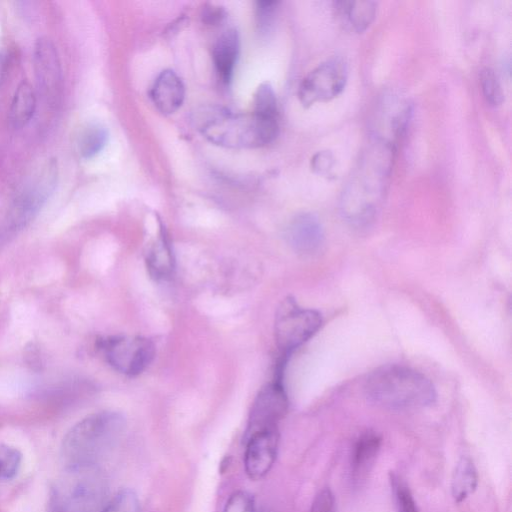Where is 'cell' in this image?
Listing matches in <instances>:
<instances>
[{
	"label": "cell",
	"mask_w": 512,
	"mask_h": 512,
	"mask_svg": "<svg viewBox=\"0 0 512 512\" xmlns=\"http://www.w3.org/2000/svg\"><path fill=\"white\" fill-rule=\"evenodd\" d=\"M394 143L375 139L359 160L341 198L343 217L356 228H365L375 219L382 203L391 171Z\"/></svg>",
	"instance_id": "cell-1"
},
{
	"label": "cell",
	"mask_w": 512,
	"mask_h": 512,
	"mask_svg": "<svg viewBox=\"0 0 512 512\" xmlns=\"http://www.w3.org/2000/svg\"><path fill=\"white\" fill-rule=\"evenodd\" d=\"M125 430V417L116 411H101L85 417L64 438V461L76 471L95 470L120 445Z\"/></svg>",
	"instance_id": "cell-2"
},
{
	"label": "cell",
	"mask_w": 512,
	"mask_h": 512,
	"mask_svg": "<svg viewBox=\"0 0 512 512\" xmlns=\"http://www.w3.org/2000/svg\"><path fill=\"white\" fill-rule=\"evenodd\" d=\"M199 132L211 143L233 149L257 148L271 143L278 135V118L236 113L209 107L195 114Z\"/></svg>",
	"instance_id": "cell-3"
},
{
	"label": "cell",
	"mask_w": 512,
	"mask_h": 512,
	"mask_svg": "<svg viewBox=\"0 0 512 512\" xmlns=\"http://www.w3.org/2000/svg\"><path fill=\"white\" fill-rule=\"evenodd\" d=\"M364 389L371 401L391 409L426 407L436 399L435 388L425 375L399 365L383 366L372 372Z\"/></svg>",
	"instance_id": "cell-4"
},
{
	"label": "cell",
	"mask_w": 512,
	"mask_h": 512,
	"mask_svg": "<svg viewBox=\"0 0 512 512\" xmlns=\"http://www.w3.org/2000/svg\"><path fill=\"white\" fill-rule=\"evenodd\" d=\"M321 324L319 312L300 307L293 298L283 300L274 324L275 341L280 352L277 366L284 368L293 351L309 340Z\"/></svg>",
	"instance_id": "cell-5"
},
{
	"label": "cell",
	"mask_w": 512,
	"mask_h": 512,
	"mask_svg": "<svg viewBox=\"0 0 512 512\" xmlns=\"http://www.w3.org/2000/svg\"><path fill=\"white\" fill-rule=\"evenodd\" d=\"M99 349L109 365L130 377L141 374L155 355L154 343L141 336H109L100 340Z\"/></svg>",
	"instance_id": "cell-6"
},
{
	"label": "cell",
	"mask_w": 512,
	"mask_h": 512,
	"mask_svg": "<svg viewBox=\"0 0 512 512\" xmlns=\"http://www.w3.org/2000/svg\"><path fill=\"white\" fill-rule=\"evenodd\" d=\"M58 180L57 160L46 161L24 185L10 211V225L20 228L33 219L49 199Z\"/></svg>",
	"instance_id": "cell-7"
},
{
	"label": "cell",
	"mask_w": 512,
	"mask_h": 512,
	"mask_svg": "<svg viewBox=\"0 0 512 512\" xmlns=\"http://www.w3.org/2000/svg\"><path fill=\"white\" fill-rule=\"evenodd\" d=\"M348 67L341 57H331L310 71L301 81L298 98L302 106L327 102L337 97L345 88Z\"/></svg>",
	"instance_id": "cell-8"
},
{
	"label": "cell",
	"mask_w": 512,
	"mask_h": 512,
	"mask_svg": "<svg viewBox=\"0 0 512 512\" xmlns=\"http://www.w3.org/2000/svg\"><path fill=\"white\" fill-rule=\"evenodd\" d=\"M288 410V398L280 380L264 386L256 396L248 418L246 435L253 432L278 428ZM245 435V436H246Z\"/></svg>",
	"instance_id": "cell-9"
},
{
	"label": "cell",
	"mask_w": 512,
	"mask_h": 512,
	"mask_svg": "<svg viewBox=\"0 0 512 512\" xmlns=\"http://www.w3.org/2000/svg\"><path fill=\"white\" fill-rule=\"evenodd\" d=\"M244 469L252 480L265 477L273 467L278 453V428L265 429L245 436Z\"/></svg>",
	"instance_id": "cell-10"
},
{
	"label": "cell",
	"mask_w": 512,
	"mask_h": 512,
	"mask_svg": "<svg viewBox=\"0 0 512 512\" xmlns=\"http://www.w3.org/2000/svg\"><path fill=\"white\" fill-rule=\"evenodd\" d=\"M33 61L39 88L47 97L54 98L61 85L62 70L57 49L49 38L36 41Z\"/></svg>",
	"instance_id": "cell-11"
},
{
	"label": "cell",
	"mask_w": 512,
	"mask_h": 512,
	"mask_svg": "<svg viewBox=\"0 0 512 512\" xmlns=\"http://www.w3.org/2000/svg\"><path fill=\"white\" fill-rule=\"evenodd\" d=\"M286 237L289 245L298 253L317 252L324 240L321 222L312 213H300L288 224Z\"/></svg>",
	"instance_id": "cell-12"
},
{
	"label": "cell",
	"mask_w": 512,
	"mask_h": 512,
	"mask_svg": "<svg viewBox=\"0 0 512 512\" xmlns=\"http://www.w3.org/2000/svg\"><path fill=\"white\" fill-rule=\"evenodd\" d=\"M149 94L153 104L161 113L172 114L183 104L185 86L173 70L166 69L157 76Z\"/></svg>",
	"instance_id": "cell-13"
},
{
	"label": "cell",
	"mask_w": 512,
	"mask_h": 512,
	"mask_svg": "<svg viewBox=\"0 0 512 512\" xmlns=\"http://www.w3.org/2000/svg\"><path fill=\"white\" fill-rule=\"evenodd\" d=\"M239 49V35L234 28L224 31L213 46V62L219 78L224 84H228L233 77Z\"/></svg>",
	"instance_id": "cell-14"
},
{
	"label": "cell",
	"mask_w": 512,
	"mask_h": 512,
	"mask_svg": "<svg viewBox=\"0 0 512 512\" xmlns=\"http://www.w3.org/2000/svg\"><path fill=\"white\" fill-rule=\"evenodd\" d=\"M336 17L340 23L353 32L365 31L374 21L377 3L374 1H337L334 3Z\"/></svg>",
	"instance_id": "cell-15"
},
{
	"label": "cell",
	"mask_w": 512,
	"mask_h": 512,
	"mask_svg": "<svg viewBox=\"0 0 512 512\" xmlns=\"http://www.w3.org/2000/svg\"><path fill=\"white\" fill-rule=\"evenodd\" d=\"M381 440L375 433L367 432L359 437L355 443L351 473L355 482H360L371 470L380 449Z\"/></svg>",
	"instance_id": "cell-16"
},
{
	"label": "cell",
	"mask_w": 512,
	"mask_h": 512,
	"mask_svg": "<svg viewBox=\"0 0 512 512\" xmlns=\"http://www.w3.org/2000/svg\"><path fill=\"white\" fill-rule=\"evenodd\" d=\"M146 263L149 274L156 280H166L172 275L174 257L170 240L165 231L161 232L156 243L148 250Z\"/></svg>",
	"instance_id": "cell-17"
},
{
	"label": "cell",
	"mask_w": 512,
	"mask_h": 512,
	"mask_svg": "<svg viewBox=\"0 0 512 512\" xmlns=\"http://www.w3.org/2000/svg\"><path fill=\"white\" fill-rule=\"evenodd\" d=\"M36 108V95L28 81H22L16 88L10 109L9 122L14 129L25 127L32 119Z\"/></svg>",
	"instance_id": "cell-18"
},
{
	"label": "cell",
	"mask_w": 512,
	"mask_h": 512,
	"mask_svg": "<svg viewBox=\"0 0 512 512\" xmlns=\"http://www.w3.org/2000/svg\"><path fill=\"white\" fill-rule=\"evenodd\" d=\"M478 476L473 462L469 458L458 461L451 481L452 496L456 502H462L476 489Z\"/></svg>",
	"instance_id": "cell-19"
},
{
	"label": "cell",
	"mask_w": 512,
	"mask_h": 512,
	"mask_svg": "<svg viewBox=\"0 0 512 512\" xmlns=\"http://www.w3.org/2000/svg\"><path fill=\"white\" fill-rule=\"evenodd\" d=\"M108 141L107 129L99 123H88L80 131L77 141L78 151L85 159L99 154Z\"/></svg>",
	"instance_id": "cell-20"
},
{
	"label": "cell",
	"mask_w": 512,
	"mask_h": 512,
	"mask_svg": "<svg viewBox=\"0 0 512 512\" xmlns=\"http://www.w3.org/2000/svg\"><path fill=\"white\" fill-rule=\"evenodd\" d=\"M252 112L265 118H278L277 99L268 82L261 83L253 95Z\"/></svg>",
	"instance_id": "cell-21"
},
{
	"label": "cell",
	"mask_w": 512,
	"mask_h": 512,
	"mask_svg": "<svg viewBox=\"0 0 512 512\" xmlns=\"http://www.w3.org/2000/svg\"><path fill=\"white\" fill-rule=\"evenodd\" d=\"M21 452L8 444L0 443V479H13L21 466Z\"/></svg>",
	"instance_id": "cell-22"
},
{
	"label": "cell",
	"mask_w": 512,
	"mask_h": 512,
	"mask_svg": "<svg viewBox=\"0 0 512 512\" xmlns=\"http://www.w3.org/2000/svg\"><path fill=\"white\" fill-rule=\"evenodd\" d=\"M100 512H141L137 494L131 489H122L103 507Z\"/></svg>",
	"instance_id": "cell-23"
},
{
	"label": "cell",
	"mask_w": 512,
	"mask_h": 512,
	"mask_svg": "<svg viewBox=\"0 0 512 512\" xmlns=\"http://www.w3.org/2000/svg\"><path fill=\"white\" fill-rule=\"evenodd\" d=\"M480 85L486 101L493 106L503 101L502 88L495 72L491 68H484L480 72Z\"/></svg>",
	"instance_id": "cell-24"
},
{
	"label": "cell",
	"mask_w": 512,
	"mask_h": 512,
	"mask_svg": "<svg viewBox=\"0 0 512 512\" xmlns=\"http://www.w3.org/2000/svg\"><path fill=\"white\" fill-rule=\"evenodd\" d=\"M223 512H256L254 499L246 491H235L228 497Z\"/></svg>",
	"instance_id": "cell-25"
},
{
	"label": "cell",
	"mask_w": 512,
	"mask_h": 512,
	"mask_svg": "<svg viewBox=\"0 0 512 512\" xmlns=\"http://www.w3.org/2000/svg\"><path fill=\"white\" fill-rule=\"evenodd\" d=\"M278 6L277 1L263 0L256 2L257 25L261 31H267L274 20Z\"/></svg>",
	"instance_id": "cell-26"
},
{
	"label": "cell",
	"mask_w": 512,
	"mask_h": 512,
	"mask_svg": "<svg viewBox=\"0 0 512 512\" xmlns=\"http://www.w3.org/2000/svg\"><path fill=\"white\" fill-rule=\"evenodd\" d=\"M335 159L330 151H319L311 159L312 170L322 176L332 175Z\"/></svg>",
	"instance_id": "cell-27"
},
{
	"label": "cell",
	"mask_w": 512,
	"mask_h": 512,
	"mask_svg": "<svg viewBox=\"0 0 512 512\" xmlns=\"http://www.w3.org/2000/svg\"><path fill=\"white\" fill-rule=\"evenodd\" d=\"M395 497L399 512H418L409 489L400 482L394 483Z\"/></svg>",
	"instance_id": "cell-28"
},
{
	"label": "cell",
	"mask_w": 512,
	"mask_h": 512,
	"mask_svg": "<svg viewBox=\"0 0 512 512\" xmlns=\"http://www.w3.org/2000/svg\"><path fill=\"white\" fill-rule=\"evenodd\" d=\"M334 497L329 489L322 490L316 497L311 512H333Z\"/></svg>",
	"instance_id": "cell-29"
},
{
	"label": "cell",
	"mask_w": 512,
	"mask_h": 512,
	"mask_svg": "<svg viewBox=\"0 0 512 512\" xmlns=\"http://www.w3.org/2000/svg\"><path fill=\"white\" fill-rule=\"evenodd\" d=\"M201 17L203 22L208 25H218L225 19L226 12L220 6L207 5L203 8Z\"/></svg>",
	"instance_id": "cell-30"
},
{
	"label": "cell",
	"mask_w": 512,
	"mask_h": 512,
	"mask_svg": "<svg viewBox=\"0 0 512 512\" xmlns=\"http://www.w3.org/2000/svg\"><path fill=\"white\" fill-rule=\"evenodd\" d=\"M6 66H7L6 57L4 54H2L0 52V85L3 81L4 75L6 72Z\"/></svg>",
	"instance_id": "cell-31"
}]
</instances>
